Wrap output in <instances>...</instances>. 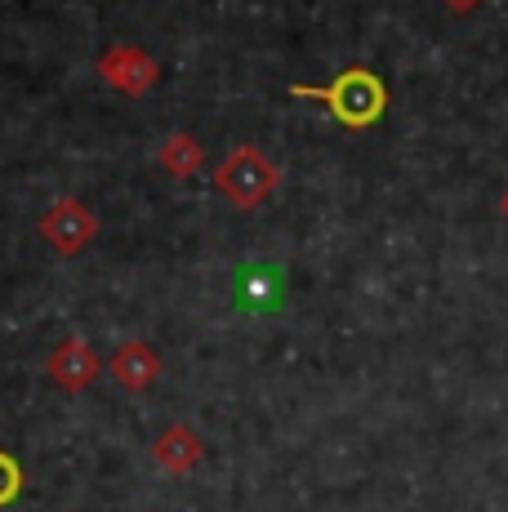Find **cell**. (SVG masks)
<instances>
[{"instance_id": "6da1fadb", "label": "cell", "mask_w": 508, "mask_h": 512, "mask_svg": "<svg viewBox=\"0 0 508 512\" xmlns=\"http://www.w3.org/2000/svg\"><path fill=\"white\" fill-rule=\"evenodd\" d=\"M290 98L330 107V116L344 130H370L388 112V85L370 67H344L330 85H290Z\"/></svg>"}, {"instance_id": "7a4b0ae2", "label": "cell", "mask_w": 508, "mask_h": 512, "mask_svg": "<svg viewBox=\"0 0 508 512\" xmlns=\"http://www.w3.org/2000/svg\"><path fill=\"white\" fill-rule=\"evenodd\" d=\"M214 187H219V196L232 205V210H241V214L259 210V205L281 187V165L272 161L263 147L241 143L219 161V170H214Z\"/></svg>"}, {"instance_id": "3957f363", "label": "cell", "mask_w": 508, "mask_h": 512, "mask_svg": "<svg viewBox=\"0 0 508 512\" xmlns=\"http://www.w3.org/2000/svg\"><path fill=\"white\" fill-rule=\"evenodd\" d=\"M41 236L50 241L54 254H81L85 245L94 241V232H99V219H94V210L81 201V196H58V201L50 205V210L41 214Z\"/></svg>"}, {"instance_id": "277c9868", "label": "cell", "mask_w": 508, "mask_h": 512, "mask_svg": "<svg viewBox=\"0 0 508 512\" xmlns=\"http://www.w3.org/2000/svg\"><path fill=\"white\" fill-rule=\"evenodd\" d=\"M94 72L103 76V85H112L116 94L125 98H143L152 94V85L161 81V67H156V58L148 49L139 45H112L99 54V63H94Z\"/></svg>"}, {"instance_id": "5b68a950", "label": "cell", "mask_w": 508, "mask_h": 512, "mask_svg": "<svg viewBox=\"0 0 508 512\" xmlns=\"http://www.w3.org/2000/svg\"><path fill=\"white\" fill-rule=\"evenodd\" d=\"M45 370H50V379L63 392H85L94 379H99L103 357L90 348V343H85V334H67L50 357H45Z\"/></svg>"}, {"instance_id": "8992f818", "label": "cell", "mask_w": 508, "mask_h": 512, "mask_svg": "<svg viewBox=\"0 0 508 512\" xmlns=\"http://www.w3.org/2000/svg\"><path fill=\"white\" fill-rule=\"evenodd\" d=\"M232 299L241 312H277L286 303V281L272 263H246V268H237Z\"/></svg>"}, {"instance_id": "52a82bcc", "label": "cell", "mask_w": 508, "mask_h": 512, "mask_svg": "<svg viewBox=\"0 0 508 512\" xmlns=\"http://www.w3.org/2000/svg\"><path fill=\"white\" fill-rule=\"evenodd\" d=\"M201 459H205V446H201L197 428H188V423H174V428H165L161 437L152 441V464L161 468L165 477H188Z\"/></svg>"}, {"instance_id": "ba28073f", "label": "cell", "mask_w": 508, "mask_h": 512, "mask_svg": "<svg viewBox=\"0 0 508 512\" xmlns=\"http://www.w3.org/2000/svg\"><path fill=\"white\" fill-rule=\"evenodd\" d=\"M107 370L116 374V383H121L125 392H148L156 379H161V357H156V348L152 343H143V339H130V343H121V348L112 352V361H107Z\"/></svg>"}, {"instance_id": "9c48e42d", "label": "cell", "mask_w": 508, "mask_h": 512, "mask_svg": "<svg viewBox=\"0 0 508 512\" xmlns=\"http://www.w3.org/2000/svg\"><path fill=\"white\" fill-rule=\"evenodd\" d=\"M156 161H161V170L170 174V179L188 183V179H197V170L205 165V147L192 139V134H170V139L161 143V152H156Z\"/></svg>"}, {"instance_id": "30bf717a", "label": "cell", "mask_w": 508, "mask_h": 512, "mask_svg": "<svg viewBox=\"0 0 508 512\" xmlns=\"http://www.w3.org/2000/svg\"><path fill=\"white\" fill-rule=\"evenodd\" d=\"M18 490H23V468H18L14 455H5V450H0V508L14 504Z\"/></svg>"}, {"instance_id": "8fae6325", "label": "cell", "mask_w": 508, "mask_h": 512, "mask_svg": "<svg viewBox=\"0 0 508 512\" xmlns=\"http://www.w3.org/2000/svg\"><path fill=\"white\" fill-rule=\"evenodd\" d=\"M442 5L451 9V14H459V18H464V14H473V9L482 5V0H442Z\"/></svg>"}, {"instance_id": "7c38bea8", "label": "cell", "mask_w": 508, "mask_h": 512, "mask_svg": "<svg viewBox=\"0 0 508 512\" xmlns=\"http://www.w3.org/2000/svg\"><path fill=\"white\" fill-rule=\"evenodd\" d=\"M500 214H504V219H508V192L500 196Z\"/></svg>"}]
</instances>
